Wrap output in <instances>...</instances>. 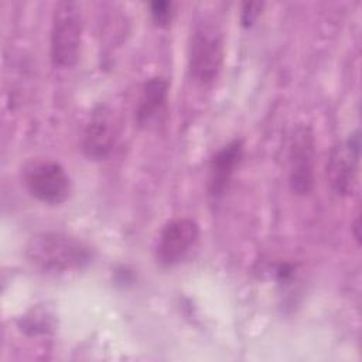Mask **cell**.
<instances>
[{
    "label": "cell",
    "instance_id": "cell-7",
    "mask_svg": "<svg viewBox=\"0 0 362 362\" xmlns=\"http://www.w3.org/2000/svg\"><path fill=\"white\" fill-rule=\"evenodd\" d=\"M117 139L116 122L107 106H98L85 126L82 134V151L92 161L109 157Z\"/></svg>",
    "mask_w": 362,
    "mask_h": 362
},
{
    "label": "cell",
    "instance_id": "cell-11",
    "mask_svg": "<svg viewBox=\"0 0 362 362\" xmlns=\"http://www.w3.org/2000/svg\"><path fill=\"white\" fill-rule=\"evenodd\" d=\"M173 10V3L170 1H153L150 4V14L154 23L158 25H165L171 21L174 14Z\"/></svg>",
    "mask_w": 362,
    "mask_h": 362
},
{
    "label": "cell",
    "instance_id": "cell-5",
    "mask_svg": "<svg viewBox=\"0 0 362 362\" xmlns=\"http://www.w3.org/2000/svg\"><path fill=\"white\" fill-rule=\"evenodd\" d=\"M361 157L359 132L337 143L328 156L327 178L332 191L341 197L351 195L358 184Z\"/></svg>",
    "mask_w": 362,
    "mask_h": 362
},
{
    "label": "cell",
    "instance_id": "cell-6",
    "mask_svg": "<svg viewBox=\"0 0 362 362\" xmlns=\"http://www.w3.org/2000/svg\"><path fill=\"white\" fill-rule=\"evenodd\" d=\"M199 239V225L192 218H177L167 222L157 239L156 259L163 267L178 264Z\"/></svg>",
    "mask_w": 362,
    "mask_h": 362
},
{
    "label": "cell",
    "instance_id": "cell-9",
    "mask_svg": "<svg viewBox=\"0 0 362 362\" xmlns=\"http://www.w3.org/2000/svg\"><path fill=\"white\" fill-rule=\"evenodd\" d=\"M242 156L243 141L236 139L225 144L211 158L208 165V195L212 201H218L225 195Z\"/></svg>",
    "mask_w": 362,
    "mask_h": 362
},
{
    "label": "cell",
    "instance_id": "cell-2",
    "mask_svg": "<svg viewBox=\"0 0 362 362\" xmlns=\"http://www.w3.org/2000/svg\"><path fill=\"white\" fill-rule=\"evenodd\" d=\"M82 14L81 7L75 1H58L54 7L49 48L52 65L59 69L72 68L81 54L82 44Z\"/></svg>",
    "mask_w": 362,
    "mask_h": 362
},
{
    "label": "cell",
    "instance_id": "cell-1",
    "mask_svg": "<svg viewBox=\"0 0 362 362\" xmlns=\"http://www.w3.org/2000/svg\"><path fill=\"white\" fill-rule=\"evenodd\" d=\"M24 253L34 270L49 276L81 272L93 259V252L85 242L55 230H45L31 236Z\"/></svg>",
    "mask_w": 362,
    "mask_h": 362
},
{
    "label": "cell",
    "instance_id": "cell-3",
    "mask_svg": "<svg viewBox=\"0 0 362 362\" xmlns=\"http://www.w3.org/2000/svg\"><path fill=\"white\" fill-rule=\"evenodd\" d=\"M223 38L214 21L204 20L191 34L188 45V72L201 83H211L221 72L223 64Z\"/></svg>",
    "mask_w": 362,
    "mask_h": 362
},
{
    "label": "cell",
    "instance_id": "cell-12",
    "mask_svg": "<svg viewBox=\"0 0 362 362\" xmlns=\"http://www.w3.org/2000/svg\"><path fill=\"white\" fill-rule=\"evenodd\" d=\"M260 10H262V4L260 3H245L243 8H242V13H240L242 24L245 27L252 25L256 21V18L259 17Z\"/></svg>",
    "mask_w": 362,
    "mask_h": 362
},
{
    "label": "cell",
    "instance_id": "cell-10",
    "mask_svg": "<svg viewBox=\"0 0 362 362\" xmlns=\"http://www.w3.org/2000/svg\"><path fill=\"white\" fill-rule=\"evenodd\" d=\"M168 96V82L164 78L156 76L147 79L137 99V106L134 110L136 123L140 127L150 124L163 110Z\"/></svg>",
    "mask_w": 362,
    "mask_h": 362
},
{
    "label": "cell",
    "instance_id": "cell-4",
    "mask_svg": "<svg viewBox=\"0 0 362 362\" xmlns=\"http://www.w3.org/2000/svg\"><path fill=\"white\" fill-rule=\"evenodd\" d=\"M24 185L31 197L47 205L65 202L72 192V181L55 160H33L24 168Z\"/></svg>",
    "mask_w": 362,
    "mask_h": 362
},
{
    "label": "cell",
    "instance_id": "cell-8",
    "mask_svg": "<svg viewBox=\"0 0 362 362\" xmlns=\"http://www.w3.org/2000/svg\"><path fill=\"white\" fill-rule=\"evenodd\" d=\"M314 184V136L308 126L298 127L290 147V185L296 194L305 195Z\"/></svg>",
    "mask_w": 362,
    "mask_h": 362
}]
</instances>
